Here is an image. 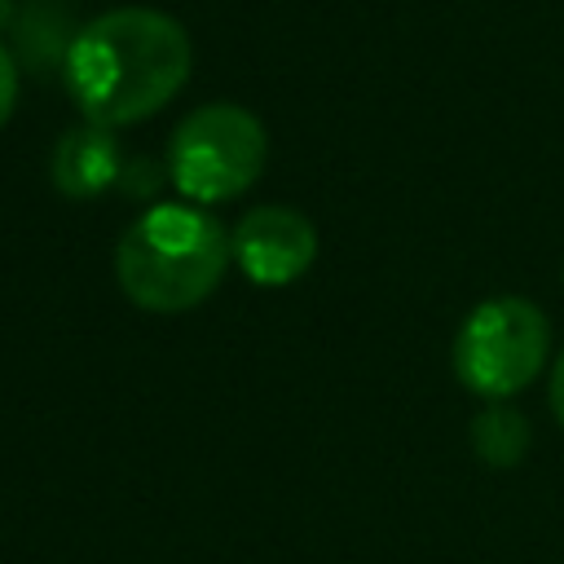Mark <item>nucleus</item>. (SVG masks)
<instances>
[{
	"label": "nucleus",
	"instance_id": "f257e3e1",
	"mask_svg": "<svg viewBox=\"0 0 564 564\" xmlns=\"http://www.w3.org/2000/svg\"><path fill=\"white\" fill-rule=\"evenodd\" d=\"M194 70L189 31L145 4H123L88 18L62 57V84L75 110L101 128H128L159 115Z\"/></svg>",
	"mask_w": 564,
	"mask_h": 564
},
{
	"label": "nucleus",
	"instance_id": "f03ea898",
	"mask_svg": "<svg viewBox=\"0 0 564 564\" xmlns=\"http://www.w3.org/2000/svg\"><path fill=\"white\" fill-rule=\"evenodd\" d=\"M229 229L194 203L145 207L115 247L119 291L145 313H189L229 273Z\"/></svg>",
	"mask_w": 564,
	"mask_h": 564
},
{
	"label": "nucleus",
	"instance_id": "7ed1b4c3",
	"mask_svg": "<svg viewBox=\"0 0 564 564\" xmlns=\"http://www.w3.org/2000/svg\"><path fill=\"white\" fill-rule=\"evenodd\" d=\"M264 163H269V132L247 106L234 101H207L189 110L172 128L163 154V172L172 189L194 207H212L247 194L264 176Z\"/></svg>",
	"mask_w": 564,
	"mask_h": 564
},
{
	"label": "nucleus",
	"instance_id": "20e7f679",
	"mask_svg": "<svg viewBox=\"0 0 564 564\" xmlns=\"http://www.w3.org/2000/svg\"><path fill=\"white\" fill-rule=\"evenodd\" d=\"M551 352V322L524 295L480 300L454 335V375L467 392L485 401H507L524 392Z\"/></svg>",
	"mask_w": 564,
	"mask_h": 564
},
{
	"label": "nucleus",
	"instance_id": "39448f33",
	"mask_svg": "<svg viewBox=\"0 0 564 564\" xmlns=\"http://www.w3.org/2000/svg\"><path fill=\"white\" fill-rule=\"evenodd\" d=\"M234 264L256 286H291L300 282L317 260V229L304 212L264 203L238 216L229 229Z\"/></svg>",
	"mask_w": 564,
	"mask_h": 564
},
{
	"label": "nucleus",
	"instance_id": "423d86ee",
	"mask_svg": "<svg viewBox=\"0 0 564 564\" xmlns=\"http://www.w3.org/2000/svg\"><path fill=\"white\" fill-rule=\"evenodd\" d=\"M128 159H123V145L115 137V128H101V123H70L57 145H53V159H48V176L57 185L62 198H97L106 194L110 185H119Z\"/></svg>",
	"mask_w": 564,
	"mask_h": 564
},
{
	"label": "nucleus",
	"instance_id": "0eeeda50",
	"mask_svg": "<svg viewBox=\"0 0 564 564\" xmlns=\"http://www.w3.org/2000/svg\"><path fill=\"white\" fill-rule=\"evenodd\" d=\"M529 441H533L529 419L516 405H507V401H489L471 419V449L489 467H516L529 454Z\"/></svg>",
	"mask_w": 564,
	"mask_h": 564
},
{
	"label": "nucleus",
	"instance_id": "6e6552de",
	"mask_svg": "<svg viewBox=\"0 0 564 564\" xmlns=\"http://www.w3.org/2000/svg\"><path fill=\"white\" fill-rule=\"evenodd\" d=\"M18 110V57L0 44V128L13 119Z\"/></svg>",
	"mask_w": 564,
	"mask_h": 564
},
{
	"label": "nucleus",
	"instance_id": "1a4fd4ad",
	"mask_svg": "<svg viewBox=\"0 0 564 564\" xmlns=\"http://www.w3.org/2000/svg\"><path fill=\"white\" fill-rule=\"evenodd\" d=\"M546 392H551V410H555V419H560V427H564V348H560V357H555V366H551Z\"/></svg>",
	"mask_w": 564,
	"mask_h": 564
}]
</instances>
